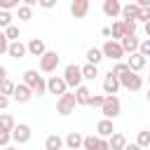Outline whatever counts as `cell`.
<instances>
[{
    "label": "cell",
    "instance_id": "obj_28",
    "mask_svg": "<svg viewBox=\"0 0 150 150\" xmlns=\"http://www.w3.org/2000/svg\"><path fill=\"white\" fill-rule=\"evenodd\" d=\"M110 73H112V75H115V77H117V80H120V77H124V75H127V73H129V66H127V63H122V61H120V63H115V66H112V68H110Z\"/></svg>",
    "mask_w": 150,
    "mask_h": 150
},
{
    "label": "cell",
    "instance_id": "obj_19",
    "mask_svg": "<svg viewBox=\"0 0 150 150\" xmlns=\"http://www.w3.org/2000/svg\"><path fill=\"white\" fill-rule=\"evenodd\" d=\"M7 54L12 56V59H23L26 54H28V47L19 40V42H9V49H7Z\"/></svg>",
    "mask_w": 150,
    "mask_h": 150
},
{
    "label": "cell",
    "instance_id": "obj_20",
    "mask_svg": "<svg viewBox=\"0 0 150 150\" xmlns=\"http://www.w3.org/2000/svg\"><path fill=\"white\" fill-rule=\"evenodd\" d=\"M63 141H66L68 150H80V148H82V143H84V136H82V134H77V131H70Z\"/></svg>",
    "mask_w": 150,
    "mask_h": 150
},
{
    "label": "cell",
    "instance_id": "obj_45",
    "mask_svg": "<svg viewBox=\"0 0 150 150\" xmlns=\"http://www.w3.org/2000/svg\"><path fill=\"white\" fill-rule=\"evenodd\" d=\"M7 80V68L5 66H0V87H2V82Z\"/></svg>",
    "mask_w": 150,
    "mask_h": 150
},
{
    "label": "cell",
    "instance_id": "obj_17",
    "mask_svg": "<svg viewBox=\"0 0 150 150\" xmlns=\"http://www.w3.org/2000/svg\"><path fill=\"white\" fill-rule=\"evenodd\" d=\"M138 12H141V7H138L136 2L122 5V19H124V21H138Z\"/></svg>",
    "mask_w": 150,
    "mask_h": 150
},
{
    "label": "cell",
    "instance_id": "obj_7",
    "mask_svg": "<svg viewBox=\"0 0 150 150\" xmlns=\"http://www.w3.org/2000/svg\"><path fill=\"white\" fill-rule=\"evenodd\" d=\"M47 91H49V94H56V96L61 98L63 94H68V84H66V80H63V77L52 75V77L47 80Z\"/></svg>",
    "mask_w": 150,
    "mask_h": 150
},
{
    "label": "cell",
    "instance_id": "obj_27",
    "mask_svg": "<svg viewBox=\"0 0 150 150\" xmlns=\"http://www.w3.org/2000/svg\"><path fill=\"white\" fill-rule=\"evenodd\" d=\"M80 68H82V77L84 80H96V75H98V68L96 66L87 63V66H80Z\"/></svg>",
    "mask_w": 150,
    "mask_h": 150
},
{
    "label": "cell",
    "instance_id": "obj_43",
    "mask_svg": "<svg viewBox=\"0 0 150 150\" xmlns=\"http://www.w3.org/2000/svg\"><path fill=\"white\" fill-rule=\"evenodd\" d=\"M96 150H110V143H108V138H98V145H96Z\"/></svg>",
    "mask_w": 150,
    "mask_h": 150
},
{
    "label": "cell",
    "instance_id": "obj_32",
    "mask_svg": "<svg viewBox=\"0 0 150 150\" xmlns=\"http://www.w3.org/2000/svg\"><path fill=\"white\" fill-rule=\"evenodd\" d=\"M12 19H14V16H12V12H2V9H0V28H5V30H7V28L12 26Z\"/></svg>",
    "mask_w": 150,
    "mask_h": 150
},
{
    "label": "cell",
    "instance_id": "obj_18",
    "mask_svg": "<svg viewBox=\"0 0 150 150\" xmlns=\"http://www.w3.org/2000/svg\"><path fill=\"white\" fill-rule=\"evenodd\" d=\"M96 134H98V138H110V136L115 134L112 120H101V122L96 124Z\"/></svg>",
    "mask_w": 150,
    "mask_h": 150
},
{
    "label": "cell",
    "instance_id": "obj_33",
    "mask_svg": "<svg viewBox=\"0 0 150 150\" xmlns=\"http://www.w3.org/2000/svg\"><path fill=\"white\" fill-rule=\"evenodd\" d=\"M19 19H21V21H30V19H33V7L21 5V7H19Z\"/></svg>",
    "mask_w": 150,
    "mask_h": 150
},
{
    "label": "cell",
    "instance_id": "obj_23",
    "mask_svg": "<svg viewBox=\"0 0 150 150\" xmlns=\"http://www.w3.org/2000/svg\"><path fill=\"white\" fill-rule=\"evenodd\" d=\"M108 143H110V150H124V148H127V138H124V134H120V131H115V134L108 138Z\"/></svg>",
    "mask_w": 150,
    "mask_h": 150
},
{
    "label": "cell",
    "instance_id": "obj_38",
    "mask_svg": "<svg viewBox=\"0 0 150 150\" xmlns=\"http://www.w3.org/2000/svg\"><path fill=\"white\" fill-rule=\"evenodd\" d=\"M9 141H12V131H5V129H0V145L9 148Z\"/></svg>",
    "mask_w": 150,
    "mask_h": 150
},
{
    "label": "cell",
    "instance_id": "obj_36",
    "mask_svg": "<svg viewBox=\"0 0 150 150\" xmlns=\"http://www.w3.org/2000/svg\"><path fill=\"white\" fill-rule=\"evenodd\" d=\"M122 26H124V38L127 35H136V21H124L122 19Z\"/></svg>",
    "mask_w": 150,
    "mask_h": 150
},
{
    "label": "cell",
    "instance_id": "obj_2",
    "mask_svg": "<svg viewBox=\"0 0 150 150\" xmlns=\"http://www.w3.org/2000/svg\"><path fill=\"white\" fill-rule=\"evenodd\" d=\"M63 80H66V84L70 87V89H77V87H82V68L77 66V63H68L66 68H63Z\"/></svg>",
    "mask_w": 150,
    "mask_h": 150
},
{
    "label": "cell",
    "instance_id": "obj_9",
    "mask_svg": "<svg viewBox=\"0 0 150 150\" xmlns=\"http://www.w3.org/2000/svg\"><path fill=\"white\" fill-rule=\"evenodd\" d=\"M30 136H33V131H30V127H28V124H16V127H14V131H12V141H14V143H19V145L28 143V141H30Z\"/></svg>",
    "mask_w": 150,
    "mask_h": 150
},
{
    "label": "cell",
    "instance_id": "obj_16",
    "mask_svg": "<svg viewBox=\"0 0 150 150\" xmlns=\"http://www.w3.org/2000/svg\"><path fill=\"white\" fill-rule=\"evenodd\" d=\"M145 61H148V59H145L143 54H138V52H136V54H129V59H127V66H129V70L138 73V70H143V68H145Z\"/></svg>",
    "mask_w": 150,
    "mask_h": 150
},
{
    "label": "cell",
    "instance_id": "obj_41",
    "mask_svg": "<svg viewBox=\"0 0 150 150\" xmlns=\"http://www.w3.org/2000/svg\"><path fill=\"white\" fill-rule=\"evenodd\" d=\"M138 54H143L145 59L150 56V40H143V42H141V47H138Z\"/></svg>",
    "mask_w": 150,
    "mask_h": 150
},
{
    "label": "cell",
    "instance_id": "obj_47",
    "mask_svg": "<svg viewBox=\"0 0 150 150\" xmlns=\"http://www.w3.org/2000/svg\"><path fill=\"white\" fill-rule=\"evenodd\" d=\"M145 35H148V40H150V21L145 23Z\"/></svg>",
    "mask_w": 150,
    "mask_h": 150
},
{
    "label": "cell",
    "instance_id": "obj_1",
    "mask_svg": "<svg viewBox=\"0 0 150 150\" xmlns=\"http://www.w3.org/2000/svg\"><path fill=\"white\" fill-rule=\"evenodd\" d=\"M23 84L30 87V91H33L35 96L47 94V80H45L42 75H38V70H33V68H28V70L23 73Z\"/></svg>",
    "mask_w": 150,
    "mask_h": 150
},
{
    "label": "cell",
    "instance_id": "obj_29",
    "mask_svg": "<svg viewBox=\"0 0 150 150\" xmlns=\"http://www.w3.org/2000/svg\"><path fill=\"white\" fill-rule=\"evenodd\" d=\"M14 89H16V84H14V82H12L9 77H7V80L2 82V87H0V94L9 98V96H14Z\"/></svg>",
    "mask_w": 150,
    "mask_h": 150
},
{
    "label": "cell",
    "instance_id": "obj_25",
    "mask_svg": "<svg viewBox=\"0 0 150 150\" xmlns=\"http://www.w3.org/2000/svg\"><path fill=\"white\" fill-rule=\"evenodd\" d=\"M110 35H112V40H115V42H122V38H124V26H122V19L112 23V28H110Z\"/></svg>",
    "mask_w": 150,
    "mask_h": 150
},
{
    "label": "cell",
    "instance_id": "obj_24",
    "mask_svg": "<svg viewBox=\"0 0 150 150\" xmlns=\"http://www.w3.org/2000/svg\"><path fill=\"white\" fill-rule=\"evenodd\" d=\"M103 59H105V56H103V52H101L98 47H89V49H87V63H91V66H98Z\"/></svg>",
    "mask_w": 150,
    "mask_h": 150
},
{
    "label": "cell",
    "instance_id": "obj_40",
    "mask_svg": "<svg viewBox=\"0 0 150 150\" xmlns=\"http://www.w3.org/2000/svg\"><path fill=\"white\" fill-rule=\"evenodd\" d=\"M138 21H143V23L150 21V7H141V12H138Z\"/></svg>",
    "mask_w": 150,
    "mask_h": 150
},
{
    "label": "cell",
    "instance_id": "obj_30",
    "mask_svg": "<svg viewBox=\"0 0 150 150\" xmlns=\"http://www.w3.org/2000/svg\"><path fill=\"white\" fill-rule=\"evenodd\" d=\"M136 145L143 150V148H148L150 145V131H138V136H136Z\"/></svg>",
    "mask_w": 150,
    "mask_h": 150
},
{
    "label": "cell",
    "instance_id": "obj_5",
    "mask_svg": "<svg viewBox=\"0 0 150 150\" xmlns=\"http://www.w3.org/2000/svg\"><path fill=\"white\" fill-rule=\"evenodd\" d=\"M75 105H77V101H75V94H63L59 101H56V112L59 115H70L73 110H75Z\"/></svg>",
    "mask_w": 150,
    "mask_h": 150
},
{
    "label": "cell",
    "instance_id": "obj_10",
    "mask_svg": "<svg viewBox=\"0 0 150 150\" xmlns=\"http://www.w3.org/2000/svg\"><path fill=\"white\" fill-rule=\"evenodd\" d=\"M120 87H122V84H120V80H117L112 73H108V75L103 77V94H105V96H115V94L120 91Z\"/></svg>",
    "mask_w": 150,
    "mask_h": 150
},
{
    "label": "cell",
    "instance_id": "obj_49",
    "mask_svg": "<svg viewBox=\"0 0 150 150\" xmlns=\"http://www.w3.org/2000/svg\"><path fill=\"white\" fill-rule=\"evenodd\" d=\"M5 150H16V148H5Z\"/></svg>",
    "mask_w": 150,
    "mask_h": 150
},
{
    "label": "cell",
    "instance_id": "obj_8",
    "mask_svg": "<svg viewBox=\"0 0 150 150\" xmlns=\"http://www.w3.org/2000/svg\"><path fill=\"white\" fill-rule=\"evenodd\" d=\"M59 61H61V56H59L56 52H49V49H47V54L40 59V70H42V73H54L56 66H59Z\"/></svg>",
    "mask_w": 150,
    "mask_h": 150
},
{
    "label": "cell",
    "instance_id": "obj_12",
    "mask_svg": "<svg viewBox=\"0 0 150 150\" xmlns=\"http://www.w3.org/2000/svg\"><path fill=\"white\" fill-rule=\"evenodd\" d=\"M89 12V0H73L70 2V14L75 19H84Z\"/></svg>",
    "mask_w": 150,
    "mask_h": 150
},
{
    "label": "cell",
    "instance_id": "obj_11",
    "mask_svg": "<svg viewBox=\"0 0 150 150\" xmlns=\"http://www.w3.org/2000/svg\"><path fill=\"white\" fill-rule=\"evenodd\" d=\"M26 47H28V54H30V56H40V59H42V56L47 54V45H45L42 38H33Z\"/></svg>",
    "mask_w": 150,
    "mask_h": 150
},
{
    "label": "cell",
    "instance_id": "obj_35",
    "mask_svg": "<svg viewBox=\"0 0 150 150\" xmlns=\"http://www.w3.org/2000/svg\"><path fill=\"white\" fill-rule=\"evenodd\" d=\"M14 7H16V9L21 7L19 0H0V9H2V12H9V9H14Z\"/></svg>",
    "mask_w": 150,
    "mask_h": 150
},
{
    "label": "cell",
    "instance_id": "obj_42",
    "mask_svg": "<svg viewBox=\"0 0 150 150\" xmlns=\"http://www.w3.org/2000/svg\"><path fill=\"white\" fill-rule=\"evenodd\" d=\"M38 5H40V7H45V9H52V7L56 5V0H38Z\"/></svg>",
    "mask_w": 150,
    "mask_h": 150
},
{
    "label": "cell",
    "instance_id": "obj_50",
    "mask_svg": "<svg viewBox=\"0 0 150 150\" xmlns=\"http://www.w3.org/2000/svg\"><path fill=\"white\" fill-rule=\"evenodd\" d=\"M148 87H150V77H148Z\"/></svg>",
    "mask_w": 150,
    "mask_h": 150
},
{
    "label": "cell",
    "instance_id": "obj_44",
    "mask_svg": "<svg viewBox=\"0 0 150 150\" xmlns=\"http://www.w3.org/2000/svg\"><path fill=\"white\" fill-rule=\"evenodd\" d=\"M7 105H9V98H7V96H2V94H0V110H5V108H7Z\"/></svg>",
    "mask_w": 150,
    "mask_h": 150
},
{
    "label": "cell",
    "instance_id": "obj_26",
    "mask_svg": "<svg viewBox=\"0 0 150 150\" xmlns=\"http://www.w3.org/2000/svg\"><path fill=\"white\" fill-rule=\"evenodd\" d=\"M14 127H16L14 117L7 115V112H2V115H0V129H5V131H14Z\"/></svg>",
    "mask_w": 150,
    "mask_h": 150
},
{
    "label": "cell",
    "instance_id": "obj_39",
    "mask_svg": "<svg viewBox=\"0 0 150 150\" xmlns=\"http://www.w3.org/2000/svg\"><path fill=\"white\" fill-rule=\"evenodd\" d=\"M7 49H9V40L5 35V30H0V54H7Z\"/></svg>",
    "mask_w": 150,
    "mask_h": 150
},
{
    "label": "cell",
    "instance_id": "obj_22",
    "mask_svg": "<svg viewBox=\"0 0 150 150\" xmlns=\"http://www.w3.org/2000/svg\"><path fill=\"white\" fill-rule=\"evenodd\" d=\"M75 101H77V105H89V101H91V91L82 84V87H77L75 89Z\"/></svg>",
    "mask_w": 150,
    "mask_h": 150
},
{
    "label": "cell",
    "instance_id": "obj_37",
    "mask_svg": "<svg viewBox=\"0 0 150 150\" xmlns=\"http://www.w3.org/2000/svg\"><path fill=\"white\" fill-rule=\"evenodd\" d=\"M103 101H105V96H103V94H91L89 105H91V108H103Z\"/></svg>",
    "mask_w": 150,
    "mask_h": 150
},
{
    "label": "cell",
    "instance_id": "obj_14",
    "mask_svg": "<svg viewBox=\"0 0 150 150\" xmlns=\"http://www.w3.org/2000/svg\"><path fill=\"white\" fill-rule=\"evenodd\" d=\"M33 96H35V94L30 91V87H26L23 82L16 84V89H14V101H16V103H28Z\"/></svg>",
    "mask_w": 150,
    "mask_h": 150
},
{
    "label": "cell",
    "instance_id": "obj_46",
    "mask_svg": "<svg viewBox=\"0 0 150 150\" xmlns=\"http://www.w3.org/2000/svg\"><path fill=\"white\" fill-rule=\"evenodd\" d=\"M124 150H141V148H138L136 143H127V148H124Z\"/></svg>",
    "mask_w": 150,
    "mask_h": 150
},
{
    "label": "cell",
    "instance_id": "obj_3",
    "mask_svg": "<svg viewBox=\"0 0 150 150\" xmlns=\"http://www.w3.org/2000/svg\"><path fill=\"white\" fill-rule=\"evenodd\" d=\"M101 112H103V120H115V117L122 112V103H120V98H117V96H105Z\"/></svg>",
    "mask_w": 150,
    "mask_h": 150
},
{
    "label": "cell",
    "instance_id": "obj_34",
    "mask_svg": "<svg viewBox=\"0 0 150 150\" xmlns=\"http://www.w3.org/2000/svg\"><path fill=\"white\" fill-rule=\"evenodd\" d=\"M5 35H7V40H9V42H19V26H14V23H12V26L5 30Z\"/></svg>",
    "mask_w": 150,
    "mask_h": 150
},
{
    "label": "cell",
    "instance_id": "obj_48",
    "mask_svg": "<svg viewBox=\"0 0 150 150\" xmlns=\"http://www.w3.org/2000/svg\"><path fill=\"white\" fill-rule=\"evenodd\" d=\"M145 96H148V103H150V87H148V94H145Z\"/></svg>",
    "mask_w": 150,
    "mask_h": 150
},
{
    "label": "cell",
    "instance_id": "obj_4",
    "mask_svg": "<svg viewBox=\"0 0 150 150\" xmlns=\"http://www.w3.org/2000/svg\"><path fill=\"white\" fill-rule=\"evenodd\" d=\"M101 52H103V56H105V59H112L115 63H120V59L124 56L122 45H120V42H115V40H105V42H103V47H101Z\"/></svg>",
    "mask_w": 150,
    "mask_h": 150
},
{
    "label": "cell",
    "instance_id": "obj_15",
    "mask_svg": "<svg viewBox=\"0 0 150 150\" xmlns=\"http://www.w3.org/2000/svg\"><path fill=\"white\" fill-rule=\"evenodd\" d=\"M122 49H124V54H136L138 52V47H141V40L136 38V35H127V38H122Z\"/></svg>",
    "mask_w": 150,
    "mask_h": 150
},
{
    "label": "cell",
    "instance_id": "obj_21",
    "mask_svg": "<svg viewBox=\"0 0 150 150\" xmlns=\"http://www.w3.org/2000/svg\"><path fill=\"white\" fill-rule=\"evenodd\" d=\"M66 145V141L59 136V134H49L47 138H45V150H61Z\"/></svg>",
    "mask_w": 150,
    "mask_h": 150
},
{
    "label": "cell",
    "instance_id": "obj_31",
    "mask_svg": "<svg viewBox=\"0 0 150 150\" xmlns=\"http://www.w3.org/2000/svg\"><path fill=\"white\" fill-rule=\"evenodd\" d=\"M96 145H98V136H84L82 150H96Z\"/></svg>",
    "mask_w": 150,
    "mask_h": 150
},
{
    "label": "cell",
    "instance_id": "obj_13",
    "mask_svg": "<svg viewBox=\"0 0 150 150\" xmlns=\"http://www.w3.org/2000/svg\"><path fill=\"white\" fill-rule=\"evenodd\" d=\"M103 14H105L108 19H117V16L122 14L120 0H103Z\"/></svg>",
    "mask_w": 150,
    "mask_h": 150
},
{
    "label": "cell",
    "instance_id": "obj_6",
    "mask_svg": "<svg viewBox=\"0 0 150 150\" xmlns=\"http://www.w3.org/2000/svg\"><path fill=\"white\" fill-rule=\"evenodd\" d=\"M120 84L124 87V89H129V91H138L141 87H143V77L138 75V73H134V70H129L124 77H120Z\"/></svg>",
    "mask_w": 150,
    "mask_h": 150
}]
</instances>
